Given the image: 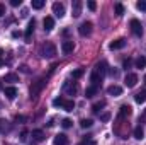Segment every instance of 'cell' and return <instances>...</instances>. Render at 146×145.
Instances as JSON below:
<instances>
[{
  "instance_id": "obj_7",
  "label": "cell",
  "mask_w": 146,
  "mask_h": 145,
  "mask_svg": "<svg viewBox=\"0 0 146 145\" xmlns=\"http://www.w3.org/2000/svg\"><path fill=\"white\" fill-rule=\"evenodd\" d=\"M53 12H54L56 17H63L65 15V5L60 3V2H54L53 3Z\"/></svg>"
},
{
  "instance_id": "obj_46",
  "label": "cell",
  "mask_w": 146,
  "mask_h": 145,
  "mask_svg": "<svg viewBox=\"0 0 146 145\" xmlns=\"http://www.w3.org/2000/svg\"><path fill=\"white\" fill-rule=\"evenodd\" d=\"M145 116H146V109H145Z\"/></svg>"
},
{
  "instance_id": "obj_42",
  "label": "cell",
  "mask_w": 146,
  "mask_h": 145,
  "mask_svg": "<svg viewBox=\"0 0 146 145\" xmlns=\"http://www.w3.org/2000/svg\"><path fill=\"white\" fill-rule=\"evenodd\" d=\"M109 73L112 77H117V70H109Z\"/></svg>"
},
{
  "instance_id": "obj_44",
  "label": "cell",
  "mask_w": 146,
  "mask_h": 145,
  "mask_svg": "<svg viewBox=\"0 0 146 145\" xmlns=\"http://www.w3.org/2000/svg\"><path fill=\"white\" fill-rule=\"evenodd\" d=\"M2 55H3V50H2V48H0V58H2Z\"/></svg>"
},
{
  "instance_id": "obj_16",
  "label": "cell",
  "mask_w": 146,
  "mask_h": 145,
  "mask_svg": "<svg viewBox=\"0 0 146 145\" xmlns=\"http://www.w3.org/2000/svg\"><path fill=\"white\" fill-rule=\"evenodd\" d=\"M3 94L7 96V99H14L17 96V89L15 87H5L3 89Z\"/></svg>"
},
{
  "instance_id": "obj_13",
  "label": "cell",
  "mask_w": 146,
  "mask_h": 145,
  "mask_svg": "<svg viewBox=\"0 0 146 145\" xmlns=\"http://www.w3.org/2000/svg\"><path fill=\"white\" fill-rule=\"evenodd\" d=\"M31 137H33V144H36V142H42V140H44V133H42L41 130H33Z\"/></svg>"
},
{
  "instance_id": "obj_3",
  "label": "cell",
  "mask_w": 146,
  "mask_h": 145,
  "mask_svg": "<svg viewBox=\"0 0 146 145\" xmlns=\"http://www.w3.org/2000/svg\"><path fill=\"white\" fill-rule=\"evenodd\" d=\"M129 26H131V31H133L134 36H143V26H141V22L138 19H133L129 22Z\"/></svg>"
},
{
  "instance_id": "obj_14",
  "label": "cell",
  "mask_w": 146,
  "mask_h": 145,
  "mask_svg": "<svg viewBox=\"0 0 146 145\" xmlns=\"http://www.w3.org/2000/svg\"><path fill=\"white\" fill-rule=\"evenodd\" d=\"M34 26H36V21H34V19L29 21V26H27V29H26V41H31V36H33V33H34Z\"/></svg>"
},
{
  "instance_id": "obj_10",
  "label": "cell",
  "mask_w": 146,
  "mask_h": 145,
  "mask_svg": "<svg viewBox=\"0 0 146 145\" xmlns=\"http://www.w3.org/2000/svg\"><path fill=\"white\" fill-rule=\"evenodd\" d=\"M90 82H92V85H94V87H99V85L102 84V75H99V73L94 70L92 75H90Z\"/></svg>"
},
{
  "instance_id": "obj_21",
  "label": "cell",
  "mask_w": 146,
  "mask_h": 145,
  "mask_svg": "<svg viewBox=\"0 0 146 145\" xmlns=\"http://www.w3.org/2000/svg\"><path fill=\"white\" fill-rule=\"evenodd\" d=\"M3 80H5V82H19V75H15V73H7V75L3 77Z\"/></svg>"
},
{
  "instance_id": "obj_41",
  "label": "cell",
  "mask_w": 146,
  "mask_h": 145,
  "mask_svg": "<svg viewBox=\"0 0 146 145\" xmlns=\"http://www.w3.org/2000/svg\"><path fill=\"white\" fill-rule=\"evenodd\" d=\"M15 121L19 123V121H26V118L24 116H15Z\"/></svg>"
},
{
  "instance_id": "obj_20",
  "label": "cell",
  "mask_w": 146,
  "mask_h": 145,
  "mask_svg": "<svg viewBox=\"0 0 146 145\" xmlns=\"http://www.w3.org/2000/svg\"><path fill=\"white\" fill-rule=\"evenodd\" d=\"M134 101H136V103H139V104H141V103H145V101H146V89H145V91H139V92L134 96Z\"/></svg>"
},
{
  "instance_id": "obj_29",
  "label": "cell",
  "mask_w": 146,
  "mask_h": 145,
  "mask_svg": "<svg viewBox=\"0 0 146 145\" xmlns=\"http://www.w3.org/2000/svg\"><path fill=\"white\" fill-rule=\"evenodd\" d=\"M92 125H94L92 119H82V121H80V126H82V128H90Z\"/></svg>"
},
{
  "instance_id": "obj_38",
  "label": "cell",
  "mask_w": 146,
  "mask_h": 145,
  "mask_svg": "<svg viewBox=\"0 0 146 145\" xmlns=\"http://www.w3.org/2000/svg\"><path fill=\"white\" fill-rule=\"evenodd\" d=\"M109 118H110V114H109V113H104V114L100 116V119H102V121H109Z\"/></svg>"
},
{
  "instance_id": "obj_15",
  "label": "cell",
  "mask_w": 146,
  "mask_h": 145,
  "mask_svg": "<svg viewBox=\"0 0 146 145\" xmlns=\"http://www.w3.org/2000/svg\"><path fill=\"white\" fill-rule=\"evenodd\" d=\"M42 24H44V31H51L54 28V19L53 17H44Z\"/></svg>"
},
{
  "instance_id": "obj_4",
  "label": "cell",
  "mask_w": 146,
  "mask_h": 145,
  "mask_svg": "<svg viewBox=\"0 0 146 145\" xmlns=\"http://www.w3.org/2000/svg\"><path fill=\"white\" fill-rule=\"evenodd\" d=\"M78 33H80V36H90L92 34V22L90 21L82 22V26L78 28Z\"/></svg>"
},
{
  "instance_id": "obj_35",
  "label": "cell",
  "mask_w": 146,
  "mask_h": 145,
  "mask_svg": "<svg viewBox=\"0 0 146 145\" xmlns=\"http://www.w3.org/2000/svg\"><path fill=\"white\" fill-rule=\"evenodd\" d=\"M61 125H63V128H70V126H72V119H68V118H65V119L61 121Z\"/></svg>"
},
{
  "instance_id": "obj_28",
  "label": "cell",
  "mask_w": 146,
  "mask_h": 145,
  "mask_svg": "<svg viewBox=\"0 0 146 145\" xmlns=\"http://www.w3.org/2000/svg\"><path fill=\"white\" fill-rule=\"evenodd\" d=\"M44 7V0H33V9H42Z\"/></svg>"
},
{
  "instance_id": "obj_30",
  "label": "cell",
  "mask_w": 146,
  "mask_h": 145,
  "mask_svg": "<svg viewBox=\"0 0 146 145\" xmlns=\"http://www.w3.org/2000/svg\"><path fill=\"white\" fill-rule=\"evenodd\" d=\"M83 72H85L83 68H76V70H73V72H72V77H73V79H80V77L83 75Z\"/></svg>"
},
{
  "instance_id": "obj_27",
  "label": "cell",
  "mask_w": 146,
  "mask_h": 145,
  "mask_svg": "<svg viewBox=\"0 0 146 145\" xmlns=\"http://www.w3.org/2000/svg\"><path fill=\"white\" fill-rule=\"evenodd\" d=\"M146 67V56H139L136 60V68H145Z\"/></svg>"
},
{
  "instance_id": "obj_40",
  "label": "cell",
  "mask_w": 146,
  "mask_h": 145,
  "mask_svg": "<svg viewBox=\"0 0 146 145\" xmlns=\"http://www.w3.org/2000/svg\"><path fill=\"white\" fill-rule=\"evenodd\" d=\"M3 14H5V5H3V3H0V17H2Z\"/></svg>"
},
{
  "instance_id": "obj_11",
  "label": "cell",
  "mask_w": 146,
  "mask_h": 145,
  "mask_svg": "<svg viewBox=\"0 0 146 145\" xmlns=\"http://www.w3.org/2000/svg\"><path fill=\"white\" fill-rule=\"evenodd\" d=\"M72 12H73V17H78L82 14V2L80 0H75L72 5Z\"/></svg>"
},
{
  "instance_id": "obj_9",
  "label": "cell",
  "mask_w": 146,
  "mask_h": 145,
  "mask_svg": "<svg viewBox=\"0 0 146 145\" xmlns=\"http://www.w3.org/2000/svg\"><path fill=\"white\" fill-rule=\"evenodd\" d=\"M53 142H54V145H68V137L65 133H58Z\"/></svg>"
},
{
  "instance_id": "obj_8",
  "label": "cell",
  "mask_w": 146,
  "mask_h": 145,
  "mask_svg": "<svg viewBox=\"0 0 146 145\" xmlns=\"http://www.w3.org/2000/svg\"><path fill=\"white\" fill-rule=\"evenodd\" d=\"M73 50H75V43H73V41H70V39H66V41H63V43H61V51H63L65 55L72 53Z\"/></svg>"
},
{
  "instance_id": "obj_6",
  "label": "cell",
  "mask_w": 146,
  "mask_h": 145,
  "mask_svg": "<svg viewBox=\"0 0 146 145\" xmlns=\"http://www.w3.org/2000/svg\"><path fill=\"white\" fill-rule=\"evenodd\" d=\"M126 43H127V39L126 38H119V39H115V41H112L109 44L110 50H121V48H124L126 46Z\"/></svg>"
},
{
  "instance_id": "obj_2",
  "label": "cell",
  "mask_w": 146,
  "mask_h": 145,
  "mask_svg": "<svg viewBox=\"0 0 146 145\" xmlns=\"http://www.w3.org/2000/svg\"><path fill=\"white\" fill-rule=\"evenodd\" d=\"M46 82H48V79L44 77V79H39V80H36L33 85H31V91H29V94H31V97H36L37 94L44 89V85H46Z\"/></svg>"
},
{
  "instance_id": "obj_47",
  "label": "cell",
  "mask_w": 146,
  "mask_h": 145,
  "mask_svg": "<svg viewBox=\"0 0 146 145\" xmlns=\"http://www.w3.org/2000/svg\"><path fill=\"white\" fill-rule=\"evenodd\" d=\"M0 89H2V84H0Z\"/></svg>"
},
{
  "instance_id": "obj_22",
  "label": "cell",
  "mask_w": 146,
  "mask_h": 145,
  "mask_svg": "<svg viewBox=\"0 0 146 145\" xmlns=\"http://www.w3.org/2000/svg\"><path fill=\"white\" fill-rule=\"evenodd\" d=\"M143 137H145V132H143V128H141V126H136V128H134V138H138V140H143Z\"/></svg>"
},
{
  "instance_id": "obj_37",
  "label": "cell",
  "mask_w": 146,
  "mask_h": 145,
  "mask_svg": "<svg viewBox=\"0 0 146 145\" xmlns=\"http://www.w3.org/2000/svg\"><path fill=\"white\" fill-rule=\"evenodd\" d=\"M21 3H22L21 0H10V5H12V7H19Z\"/></svg>"
},
{
  "instance_id": "obj_23",
  "label": "cell",
  "mask_w": 146,
  "mask_h": 145,
  "mask_svg": "<svg viewBox=\"0 0 146 145\" xmlns=\"http://www.w3.org/2000/svg\"><path fill=\"white\" fill-rule=\"evenodd\" d=\"M63 109H65V111H73V109H75V101L66 99V101H65V104H63Z\"/></svg>"
},
{
  "instance_id": "obj_34",
  "label": "cell",
  "mask_w": 146,
  "mask_h": 145,
  "mask_svg": "<svg viewBox=\"0 0 146 145\" xmlns=\"http://www.w3.org/2000/svg\"><path fill=\"white\" fill-rule=\"evenodd\" d=\"M136 7H138L139 10H146V0H139V2L136 3Z\"/></svg>"
},
{
  "instance_id": "obj_36",
  "label": "cell",
  "mask_w": 146,
  "mask_h": 145,
  "mask_svg": "<svg viewBox=\"0 0 146 145\" xmlns=\"http://www.w3.org/2000/svg\"><path fill=\"white\" fill-rule=\"evenodd\" d=\"M88 9H90V10H95V9H97V3H95L94 0H90V2H88Z\"/></svg>"
},
{
  "instance_id": "obj_45",
  "label": "cell",
  "mask_w": 146,
  "mask_h": 145,
  "mask_svg": "<svg viewBox=\"0 0 146 145\" xmlns=\"http://www.w3.org/2000/svg\"><path fill=\"white\" fill-rule=\"evenodd\" d=\"M0 67H2V60H0Z\"/></svg>"
},
{
  "instance_id": "obj_1",
  "label": "cell",
  "mask_w": 146,
  "mask_h": 145,
  "mask_svg": "<svg viewBox=\"0 0 146 145\" xmlns=\"http://www.w3.org/2000/svg\"><path fill=\"white\" fill-rule=\"evenodd\" d=\"M54 55H56V46H54L53 43L46 41V43L41 46V56H44V58H53Z\"/></svg>"
},
{
  "instance_id": "obj_43",
  "label": "cell",
  "mask_w": 146,
  "mask_h": 145,
  "mask_svg": "<svg viewBox=\"0 0 146 145\" xmlns=\"http://www.w3.org/2000/svg\"><path fill=\"white\" fill-rule=\"evenodd\" d=\"M12 36H14V38H19V36H21V33H19V31H14V33H12Z\"/></svg>"
},
{
  "instance_id": "obj_25",
  "label": "cell",
  "mask_w": 146,
  "mask_h": 145,
  "mask_svg": "<svg viewBox=\"0 0 146 145\" xmlns=\"http://www.w3.org/2000/svg\"><path fill=\"white\" fill-rule=\"evenodd\" d=\"M102 108H106V101H99V103H95V104L92 106V111H94V113H99Z\"/></svg>"
},
{
  "instance_id": "obj_19",
  "label": "cell",
  "mask_w": 146,
  "mask_h": 145,
  "mask_svg": "<svg viewBox=\"0 0 146 145\" xmlns=\"http://www.w3.org/2000/svg\"><path fill=\"white\" fill-rule=\"evenodd\" d=\"M97 92H99V87H94V85H90V87H87V91H85V96H87V97H94V96H97Z\"/></svg>"
},
{
  "instance_id": "obj_12",
  "label": "cell",
  "mask_w": 146,
  "mask_h": 145,
  "mask_svg": "<svg viewBox=\"0 0 146 145\" xmlns=\"http://www.w3.org/2000/svg\"><path fill=\"white\" fill-rule=\"evenodd\" d=\"M131 113H133V109H131V106H127V104H124L122 108H121V111H119V118H129L131 116Z\"/></svg>"
},
{
  "instance_id": "obj_33",
  "label": "cell",
  "mask_w": 146,
  "mask_h": 145,
  "mask_svg": "<svg viewBox=\"0 0 146 145\" xmlns=\"http://www.w3.org/2000/svg\"><path fill=\"white\" fill-rule=\"evenodd\" d=\"M131 65H133V60H131V58H126V60L122 62V68H124V70H127Z\"/></svg>"
},
{
  "instance_id": "obj_5",
  "label": "cell",
  "mask_w": 146,
  "mask_h": 145,
  "mask_svg": "<svg viewBox=\"0 0 146 145\" xmlns=\"http://www.w3.org/2000/svg\"><path fill=\"white\" fill-rule=\"evenodd\" d=\"M124 84H126V87H134L138 84V75L136 73H127L126 79H124Z\"/></svg>"
},
{
  "instance_id": "obj_24",
  "label": "cell",
  "mask_w": 146,
  "mask_h": 145,
  "mask_svg": "<svg viewBox=\"0 0 146 145\" xmlns=\"http://www.w3.org/2000/svg\"><path fill=\"white\" fill-rule=\"evenodd\" d=\"M65 101H66V99L60 96V97H56V99H53V106H56V108H63V104H65Z\"/></svg>"
},
{
  "instance_id": "obj_17",
  "label": "cell",
  "mask_w": 146,
  "mask_h": 145,
  "mask_svg": "<svg viewBox=\"0 0 146 145\" xmlns=\"http://www.w3.org/2000/svg\"><path fill=\"white\" fill-rule=\"evenodd\" d=\"M95 72L99 73V75H104V73L107 72V63H106V62H99V63L95 65Z\"/></svg>"
},
{
  "instance_id": "obj_26",
  "label": "cell",
  "mask_w": 146,
  "mask_h": 145,
  "mask_svg": "<svg viewBox=\"0 0 146 145\" xmlns=\"http://www.w3.org/2000/svg\"><path fill=\"white\" fill-rule=\"evenodd\" d=\"M114 10H115V15L121 17V15L124 14V5H122V3H115V5H114Z\"/></svg>"
},
{
  "instance_id": "obj_39",
  "label": "cell",
  "mask_w": 146,
  "mask_h": 145,
  "mask_svg": "<svg viewBox=\"0 0 146 145\" xmlns=\"http://www.w3.org/2000/svg\"><path fill=\"white\" fill-rule=\"evenodd\" d=\"M21 72H24V73H29V67H27V65H22V67H21Z\"/></svg>"
},
{
  "instance_id": "obj_32",
  "label": "cell",
  "mask_w": 146,
  "mask_h": 145,
  "mask_svg": "<svg viewBox=\"0 0 146 145\" xmlns=\"http://www.w3.org/2000/svg\"><path fill=\"white\" fill-rule=\"evenodd\" d=\"M65 91H68L70 94H75V92H76V85H70V84H65Z\"/></svg>"
},
{
  "instance_id": "obj_18",
  "label": "cell",
  "mask_w": 146,
  "mask_h": 145,
  "mask_svg": "<svg viewBox=\"0 0 146 145\" xmlns=\"http://www.w3.org/2000/svg\"><path fill=\"white\" fill-rule=\"evenodd\" d=\"M107 92H109V96H115V97H117V96L122 94V89H121L119 85H110L109 89H107Z\"/></svg>"
},
{
  "instance_id": "obj_31",
  "label": "cell",
  "mask_w": 146,
  "mask_h": 145,
  "mask_svg": "<svg viewBox=\"0 0 146 145\" xmlns=\"http://www.w3.org/2000/svg\"><path fill=\"white\" fill-rule=\"evenodd\" d=\"M78 145H95V140H92V138L85 137V138H83V142H80Z\"/></svg>"
}]
</instances>
